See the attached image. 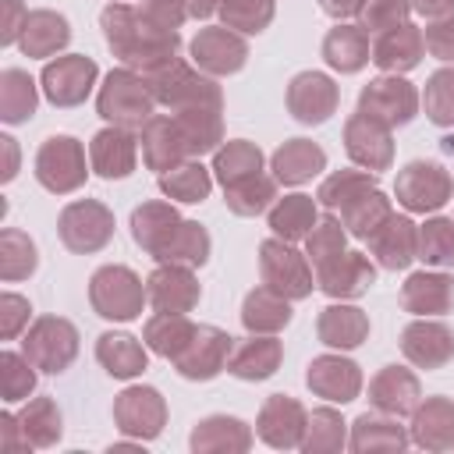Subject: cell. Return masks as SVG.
<instances>
[{"mask_svg": "<svg viewBox=\"0 0 454 454\" xmlns=\"http://www.w3.org/2000/svg\"><path fill=\"white\" fill-rule=\"evenodd\" d=\"M401 309L415 316H443L454 309V277L450 273H411L401 287Z\"/></svg>", "mask_w": 454, "mask_h": 454, "instance_id": "28", "label": "cell"}, {"mask_svg": "<svg viewBox=\"0 0 454 454\" xmlns=\"http://www.w3.org/2000/svg\"><path fill=\"white\" fill-rule=\"evenodd\" d=\"M372 280H376V270H372L369 255H362V252H348V248L316 270V284H319V291L330 294V298H340V301H344V298H358V294H365V291L372 287Z\"/></svg>", "mask_w": 454, "mask_h": 454, "instance_id": "20", "label": "cell"}, {"mask_svg": "<svg viewBox=\"0 0 454 454\" xmlns=\"http://www.w3.org/2000/svg\"><path fill=\"white\" fill-rule=\"evenodd\" d=\"M422 39L436 60H454V18H440V21L426 25Z\"/></svg>", "mask_w": 454, "mask_h": 454, "instance_id": "58", "label": "cell"}, {"mask_svg": "<svg viewBox=\"0 0 454 454\" xmlns=\"http://www.w3.org/2000/svg\"><path fill=\"white\" fill-rule=\"evenodd\" d=\"M340 103V89L323 71H298L287 85V110L298 124H323Z\"/></svg>", "mask_w": 454, "mask_h": 454, "instance_id": "16", "label": "cell"}, {"mask_svg": "<svg viewBox=\"0 0 454 454\" xmlns=\"http://www.w3.org/2000/svg\"><path fill=\"white\" fill-rule=\"evenodd\" d=\"M365 241H369V255L383 270H404L411 259H419V227L408 216L390 213Z\"/></svg>", "mask_w": 454, "mask_h": 454, "instance_id": "22", "label": "cell"}, {"mask_svg": "<svg viewBox=\"0 0 454 454\" xmlns=\"http://www.w3.org/2000/svg\"><path fill=\"white\" fill-rule=\"evenodd\" d=\"M114 422L121 433H128L135 440H153L163 433L167 401L160 397L156 387H128L114 401Z\"/></svg>", "mask_w": 454, "mask_h": 454, "instance_id": "14", "label": "cell"}, {"mask_svg": "<svg viewBox=\"0 0 454 454\" xmlns=\"http://www.w3.org/2000/svg\"><path fill=\"white\" fill-rule=\"evenodd\" d=\"M35 387V365L25 358V355H14V351H4L0 355V394L7 404L14 401H25Z\"/></svg>", "mask_w": 454, "mask_h": 454, "instance_id": "55", "label": "cell"}, {"mask_svg": "<svg viewBox=\"0 0 454 454\" xmlns=\"http://www.w3.org/2000/svg\"><path fill=\"white\" fill-rule=\"evenodd\" d=\"M422 53H426L422 32L411 21H404V25H394L387 32L372 35V57L369 60L387 74H404L422 60Z\"/></svg>", "mask_w": 454, "mask_h": 454, "instance_id": "26", "label": "cell"}, {"mask_svg": "<svg viewBox=\"0 0 454 454\" xmlns=\"http://www.w3.org/2000/svg\"><path fill=\"white\" fill-rule=\"evenodd\" d=\"M241 323L248 333H277L291 323V305L284 294H277L273 287L259 284L245 294V305H241Z\"/></svg>", "mask_w": 454, "mask_h": 454, "instance_id": "36", "label": "cell"}, {"mask_svg": "<svg viewBox=\"0 0 454 454\" xmlns=\"http://www.w3.org/2000/svg\"><path fill=\"white\" fill-rule=\"evenodd\" d=\"M21 355L43 372H64L78 355L74 323L64 316H39L21 337Z\"/></svg>", "mask_w": 454, "mask_h": 454, "instance_id": "5", "label": "cell"}, {"mask_svg": "<svg viewBox=\"0 0 454 454\" xmlns=\"http://www.w3.org/2000/svg\"><path fill=\"white\" fill-rule=\"evenodd\" d=\"M344 223L337 220V216H326V220H319L309 234H305V255H309V262H312V270H319L323 262H330L333 255H340L344 252Z\"/></svg>", "mask_w": 454, "mask_h": 454, "instance_id": "54", "label": "cell"}, {"mask_svg": "<svg viewBox=\"0 0 454 454\" xmlns=\"http://www.w3.org/2000/svg\"><path fill=\"white\" fill-rule=\"evenodd\" d=\"M344 447V419L333 408L309 411V426L301 436V450H340Z\"/></svg>", "mask_w": 454, "mask_h": 454, "instance_id": "53", "label": "cell"}, {"mask_svg": "<svg viewBox=\"0 0 454 454\" xmlns=\"http://www.w3.org/2000/svg\"><path fill=\"white\" fill-rule=\"evenodd\" d=\"M96 60L85 57V53H64L57 60H50L43 67V96L53 103V106H78L85 103V96L92 92L96 85Z\"/></svg>", "mask_w": 454, "mask_h": 454, "instance_id": "11", "label": "cell"}, {"mask_svg": "<svg viewBox=\"0 0 454 454\" xmlns=\"http://www.w3.org/2000/svg\"><path fill=\"white\" fill-rule=\"evenodd\" d=\"M419 103L422 96L415 92L411 82H404L401 74H383V78H372L362 92H358V110L383 121L387 128H401L408 124L415 114H419Z\"/></svg>", "mask_w": 454, "mask_h": 454, "instance_id": "10", "label": "cell"}, {"mask_svg": "<svg viewBox=\"0 0 454 454\" xmlns=\"http://www.w3.org/2000/svg\"><path fill=\"white\" fill-rule=\"evenodd\" d=\"M35 82L21 67H4L0 71V117L7 124H21L35 114Z\"/></svg>", "mask_w": 454, "mask_h": 454, "instance_id": "41", "label": "cell"}, {"mask_svg": "<svg viewBox=\"0 0 454 454\" xmlns=\"http://www.w3.org/2000/svg\"><path fill=\"white\" fill-rule=\"evenodd\" d=\"M319 7L330 14V18H355V14H362V7H365V0H319Z\"/></svg>", "mask_w": 454, "mask_h": 454, "instance_id": "62", "label": "cell"}, {"mask_svg": "<svg viewBox=\"0 0 454 454\" xmlns=\"http://www.w3.org/2000/svg\"><path fill=\"white\" fill-rule=\"evenodd\" d=\"M305 426H309V411L287 397V394H270L266 404L259 408V436L270 443V447H301V436H305Z\"/></svg>", "mask_w": 454, "mask_h": 454, "instance_id": "19", "label": "cell"}, {"mask_svg": "<svg viewBox=\"0 0 454 454\" xmlns=\"http://www.w3.org/2000/svg\"><path fill=\"white\" fill-rule=\"evenodd\" d=\"M394 128H387L383 121L355 110L348 121H344V149L348 156L365 167V170H387L394 163V138H390Z\"/></svg>", "mask_w": 454, "mask_h": 454, "instance_id": "15", "label": "cell"}, {"mask_svg": "<svg viewBox=\"0 0 454 454\" xmlns=\"http://www.w3.org/2000/svg\"><path fill=\"white\" fill-rule=\"evenodd\" d=\"M401 351L419 369H443L454 358V330L440 319H411L401 330Z\"/></svg>", "mask_w": 454, "mask_h": 454, "instance_id": "18", "label": "cell"}, {"mask_svg": "<svg viewBox=\"0 0 454 454\" xmlns=\"http://www.w3.org/2000/svg\"><path fill=\"white\" fill-rule=\"evenodd\" d=\"M25 18H28V11H25L21 0H4V14H0V43L4 46H11V43L21 39Z\"/></svg>", "mask_w": 454, "mask_h": 454, "instance_id": "59", "label": "cell"}, {"mask_svg": "<svg viewBox=\"0 0 454 454\" xmlns=\"http://www.w3.org/2000/svg\"><path fill=\"white\" fill-rule=\"evenodd\" d=\"M209 188H213V177L199 160H184L174 170L160 174V192L177 202H202L209 195Z\"/></svg>", "mask_w": 454, "mask_h": 454, "instance_id": "47", "label": "cell"}, {"mask_svg": "<svg viewBox=\"0 0 454 454\" xmlns=\"http://www.w3.org/2000/svg\"><path fill=\"white\" fill-rule=\"evenodd\" d=\"M411 440L426 450L454 447V401L450 397H426L411 411Z\"/></svg>", "mask_w": 454, "mask_h": 454, "instance_id": "29", "label": "cell"}, {"mask_svg": "<svg viewBox=\"0 0 454 454\" xmlns=\"http://www.w3.org/2000/svg\"><path fill=\"white\" fill-rule=\"evenodd\" d=\"M145 82H149L156 103H163V106H170V110H192V106H216V110H223L220 85H216L209 74L188 67V64L177 60V57H174L170 64L156 67L153 74H145Z\"/></svg>", "mask_w": 454, "mask_h": 454, "instance_id": "4", "label": "cell"}, {"mask_svg": "<svg viewBox=\"0 0 454 454\" xmlns=\"http://www.w3.org/2000/svg\"><path fill=\"white\" fill-rule=\"evenodd\" d=\"M305 383L316 397L323 401H333V404H348L358 397L362 390V372L351 358H340V355H319L309 362V372H305Z\"/></svg>", "mask_w": 454, "mask_h": 454, "instance_id": "21", "label": "cell"}, {"mask_svg": "<svg viewBox=\"0 0 454 454\" xmlns=\"http://www.w3.org/2000/svg\"><path fill=\"white\" fill-rule=\"evenodd\" d=\"M426 117L440 128H454V67H440L429 74L422 92Z\"/></svg>", "mask_w": 454, "mask_h": 454, "instance_id": "51", "label": "cell"}, {"mask_svg": "<svg viewBox=\"0 0 454 454\" xmlns=\"http://www.w3.org/2000/svg\"><path fill=\"white\" fill-rule=\"evenodd\" d=\"M96 106H99V117L117 124V128H128V131H142L145 121L153 117V106H156V96L145 82L142 71L135 67H117L106 74V82L99 85V96H96Z\"/></svg>", "mask_w": 454, "mask_h": 454, "instance_id": "2", "label": "cell"}, {"mask_svg": "<svg viewBox=\"0 0 454 454\" xmlns=\"http://www.w3.org/2000/svg\"><path fill=\"white\" fill-rule=\"evenodd\" d=\"M192 60H195V67L202 74L223 78V74H234V71L245 67L248 43L227 25H209L192 39Z\"/></svg>", "mask_w": 454, "mask_h": 454, "instance_id": "12", "label": "cell"}, {"mask_svg": "<svg viewBox=\"0 0 454 454\" xmlns=\"http://www.w3.org/2000/svg\"><path fill=\"white\" fill-rule=\"evenodd\" d=\"M369 57H372V43L362 25H337L323 39V60L340 74L362 71L369 64Z\"/></svg>", "mask_w": 454, "mask_h": 454, "instance_id": "31", "label": "cell"}, {"mask_svg": "<svg viewBox=\"0 0 454 454\" xmlns=\"http://www.w3.org/2000/svg\"><path fill=\"white\" fill-rule=\"evenodd\" d=\"M231 348H234V337H227L220 326L199 323L192 340L184 344V351L174 358V369L184 380H213V376H220L227 369Z\"/></svg>", "mask_w": 454, "mask_h": 454, "instance_id": "13", "label": "cell"}, {"mask_svg": "<svg viewBox=\"0 0 454 454\" xmlns=\"http://www.w3.org/2000/svg\"><path fill=\"white\" fill-rule=\"evenodd\" d=\"M35 266H39L35 241L25 231H18V227H4L0 231V277L7 284H14V280L32 277Z\"/></svg>", "mask_w": 454, "mask_h": 454, "instance_id": "44", "label": "cell"}, {"mask_svg": "<svg viewBox=\"0 0 454 454\" xmlns=\"http://www.w3.org/2000/svg\"><path fill=\"white\" fill-rule=\"evenodd\" d=\"M188 18L181 0H142V4H106L99 11L103 39L124 67L153 74L177 57V28Z\"/></svg>", "mask_w": 454, "mask_h": 454, "instance_id": "1", "label": "cell"}, {"mask_svg": "<svg viewBox=\"0 0 454 454\" xmlns=\"http://www.w3.org/2000/svg\"><path fill=\"white\" fill-rule=\"evenodd\" d=\"M419 259L429 266H454V216H433L419 227Z\"/></svg>", "mask_w": 454, "mask_h": 454, "instance_id": "50", "label": "cell"}, {"mask_svg": "<svg viewBox=\"0 0 454 454\" xmlns=\"http://www.w3.org/2000/svg\"><path fill=\"white\" fill-rule=\"evenodd\" d=\"M174 121L184 135L188 156H202L209 149H216V142L223 138V121L216 106H192V110H174Z\"/></svg>", "mask_w": 454, "mask_h": 454, "instance_id": "39", "label": "cell"}, {"mask_svg": "<svg viewBox=\"0 0 454 454\" xmlns=\"http://www.w3.org/2000/svg\"><path fill=\"white\" fill-rule=\"evenodd\" d=\"M71 39V25L64 14L57 11H28L25 28H21V50L25 57H53L57 50H64Z\"/></svg>", "mask_w": 454, "mask_h": 454, "instance_id": "34", "label": "cell"}, {"mask_svg": "<svg viewBox=\"0 0 454 454\" xmlns=\"http://www.w3.org/2000/svg\"><path fill=\"white\" fill-rule=\"evenodd\" d=\"M316 333L326 348H358L365 337H369V316L355 305H330L319 312V323H316Z\"/></svg>", "mask_w": 454, "mask_h": 454, "instance_id": "33", "label": "cell"}, {"mask_svg": "<svg viewBox=\"0 0 454 454\" xmlns=\"http://www.w3.org/2000/svg\"><path fill=\"white\" fill-rule=\"evenodd\" d=\"M284 358V344L273 337V333H248L241 340H234L231 348V358H227V372H234L238 380H266L277 372Z\"/></svg>", "mask_w": 454, "mask_h": 454, "instance_id": "27", "label": "cell"}, {"mask_svg": "<svg viewBox=\"0 0 454 454\" xmlns=\"http://www.w3.org/2000/svg\"><path fill=\"white\" fill-rule=\"evenodd\" d=\"M216 11L238 32H262L273 21V0H216Z\"/></svg>", "mask_w": 454, "mask_h": 454, "instance_id": "52", "label": "cell"}, {"mask_svg": "<svg viewBox=\"0 0 454 454\" xmlns=\"http://www.w3.org/2000/svg\"><path fill=\"white\" fill-rule=\"evenodd\" d=\"M213 170H216V177H220L223 188H227V184H238V181H245V177H252V174L262 170V153H259L255 142L234 138V142H227L223 149H216Z\"/></svg>", "mask_w": 454, "mask_h": 454, "instance_id": "46", "label": "cell"}, {"mask_svg": "<svg viewBox=\"0 0 454 454\" xmlns=\"http://www.w3.org/2000/svg\"><path fill=\"white\" fill-rule=\"evenodd\" d=\"M195 333V323L184 316V312H156L153 319H145V330H142V340L149 351H156L160 358H177L184 351V344L192 340Z\"/></svg>", "mask_w": 454, "mask_h": 454, "instance_id": "37", "label": "cell"}, {"mask_svg": "<svg viewBox=\"0 0 454 454\" xmlns=\"http://www.w3.org/2000/svg\"><path fill=\"white\" fill-rule=\"evenodd\" d=\"M394 192H397V202L404 209H411V213H433V209H440V206L450 202L454 177L440 163H433V160H411L408 167L397 170Z\"/></svg>", "mask_w": 454, "mask_h": 454, "instance_id": "9", "label": "cell"}, {"mask_svg": "<svg viewBox=\"0 0 454 454\" xmlns=\"http://www.w3.org/2000/svg\"><path fill=\"white\" fill-rule=\"evenodd\" d=\"M277 177L273 174H252V177H245V181H238V184H227L223 188V202H227V209L231 213H238V216H259L262 209H270V202L277 199Z\"/></svg>", "mask_w": 454, "mask_h": 454, "instance_id": "43", "label": "cell"}, {"mask_svg": "<svg viewBox=\"0 0 454 454\" xmlns=\"http://www.w3.org/2000/svg\"><path fill=\"white\" fill-rule=\"evenodd\" d=\"M57 234H60L64 248H71L78 255H92V252L110 245V238H114V213L103 202H96V199H74V202H67L60 209Z\"/></svg>", "mask_w": 454, "mask_h": 454, "instance_id": "6", "label": "cell"}, {"mask_svg": "<svg viewBox=\"0 0 454 454\" xmlns=\"http://www.w3.org/2000/svg\"><path fill=\"white\" fill-rule=\"evenodd\" d=\"M376 188V177L369 174V170H337V174H330L323 184H319V202L330 209V213H337V216H344L351 206H358L369 192Z\"/></svg>", "mask_w": 454, "mask_h": 454, "instance_id": "40", "label": "cell"}, {"mask_svg": "<svg viewBox=\"0 0 454 454\" xmlns=\"http://www.w3.org/2000/svg\"><path fill=\"white\" fill-rule=\"evenodd\" d=\"M145 291H149V305L156 312H192L202 298V287L192 273V266H181V262H160L149 280H145Z\"/></svg>", "mask_w": 454, "mask_h": 454, "instance_id": "17", "label": "cell"}, {"mask_svg": "<svg viewBox=\"0 0 454 454\" xmlns=\"http://www.w3.org/2000/svg\"><path fill=\"white\" fill-rule=\"evenodd\" d=\"M259 273H262V284L273 287L277 294H284L287 301L312 294L309 255L294 252V245L284 241V238H277V234L259 245Z\"/></svg>", "mask_w": 454, "mask_h": 454, "instance_id": "8", "label": "cell"}, {"mask_svg": "<svg viewBox=\"0 0 454 454\" xmlns=\"http://www.w3.org/2000/svg\"><path fill=\"white\" fill-rule=\"evenodd\" d=\"M181 227V216L170 202H142L131 213V238L138 248H145L153 259L167 248V241L174 238V231Z\"/></svg>", "mask_w": 454, "mask_h": 454, "instance_id": "30", "label": "cell"}, {"mask_svg": "<svg viewBox=\"0 0 454 454\" xmlns=\"http://www.w3.org/2000/svg\"><path fill=\"white\" fill-rule=\"evenodd\" d=\"M28 447H32V443H28L25 433H21L18 415L4 411V415H0V454H25Z\"/></svg>", "mask_w": 454, "mask_h": 454, "instance_id": "60", "label": "cell"}, {"mask_svg": "<svg viewBox=\"0 0 454 454\" xmlns=\"http://www.w3.org/2000/svg\"><path fill=\"white\" fill-rule=\"evenodd\" d=\"M252 433L234 415H206L192 429V450H248Z\"/></svg>", "mask_w": 454, "mask_h": 454, "instance_id": "38", "label": "cell"}, {"mask_svg": "<svg viewBox=\"0 0 454 454\" xmlns=\"http://www.w3.org/2000/svg\"><path fill=\"white\" fill-rule=\"evenodd\" d=\"M89 301H92L96 316L114 319V323H131V319L142 316V305L149 301V291L142 287L135 270H128L121 262H110V266H99L89 277Z\"/></svg>", "mask_w": 454, "mask_h": 454, "instance_id": "3", "label": "cell"}, {"mask_svg": "<svg viewBox=\"0 0 454 454\" xmlns=\"http://www.w3.org/2000/svg\"><path fill=\"white\" fill-rule=\"evenodd\" d=\"M96 358H99V365L110 372V376H117V380H131V376H138L142 369H145V362H149V355H145V340H138V337H131V333H99V340H96Z\"/></svg>", "mask_w": 454, "mask_h": 454, "instance_id": "35", "label": "cell"}, {"mask_svg": "<svg viewBox=\"0 0 454 454\" xmlns=\"http://www.w3.org/2000/svg\"><path fill=\"white\" fill-rule=\"evenodd\" d=\"M411 11L426 14L429 21H440V18H454V0H411Z\"/></svg>", "mask_w": 454, "mask_h": 454, "instance_id": "61", "label": "cell"}, {"mask_svg": "<svg viewBox=\"0 0 454 454\" xmlns=\"http://www.w3.org/2000/svg\"><path fill=\"white\" fill-rule=\"evenodd\" d=\"M89 177L85 167V149L78 138L71 135H50L39 153H35V181L53 192V195H67L74 188H82Z\"/></svg>", "mask_w": 454, "mask_h": 454, "instance_id": "7", "label": "cell"}, {"mask_svg": "<svg viewBox=\"0 0 454 454\" xmlns=\"http://www.w3.org/2000/svg\"><path fill=\"white\" fill-rule=\"evenodd\" d=\"M138 142H142V160H145L149 170L167 174V170H174L177 163L192 160V156H188V145H184V135H181V128H177V121H174V114H170V117H167V114H153V117L145 121Z\"/></svg>", "mask_w": 454, "mask_h": 454, "instance_id": "24", "label": "cell"}, {"mask_svg": "<svg viewBox=\"0 0 454 454\" xmlns=\"http://www.w3.org/2000/svg\"><path fill=\"white\" fill-rule=\"evenodd\" d=\"M270 167H273V177L280 184H305V181H312L326 167V153L316 142H309V138H287L273 153Z\"/></svg>", "mask_w": 454, "mask_h": 454, "instance_id": "32", "label": "cell"}, {"mask_svg": "<svg viewBox=\"0 0 454 454\" xmlns=\"http://www.w3.org/2000/svg\"><path fill=\"white\" fill-rule=\"evenodd\" d=\"M408 447V433L397 426V415H358L351 429V450H401Z\"/></svg>", "mask_w": 454, "mask_h": 454, "instance_id": "42", "label": "cell"}, {"mask_svg": "<svg viewBox=\"0 0 454 454\" xmlns=\"http://www.w3.org/2000/svg\"><path fill=\"white\" fill-rule=\"evenodd\" d=\"M408 14H411V0H365L358 18H362V28L369 35H380L394 25H404Z\"/></svg>", "mask_w": 454, "mask_h": 454, "instance_id": "56", "label": "cell"}, {"mask_svg": "<svg viewBox=\"0 0 454 454\" xmlns=\"http://www.w3.org/2000/svg\"><path fill=\"white\" fill-rule=\"evenodd\" d=\"M0 145H4V153H7V163H4V181H11V177L18 174V145H14V138H11V135H4V138H0Z\"/></svg>", "mask_w": 454, "mask_h": 454, "instance_id": "63", "label": "cell"}, {"mask_svg": "<svg viewBox=\"0 0 454 454\" xmlns=\"http://www.w3.org/2000/svg\"><path fill=\"white\" fill-rule=\"evenodd\" d=\"M369 401L383 415H411L419 408V401H422L419 376L411 369H404V365H383L369 380Z\"/></svg>", "mask_w": 454, "mask_h": 454, "instance_id": "25", "label": "cell"}, {"mask_svg": "<svg viewBox=\"0 0 454 454\" xmlns=\"http://www.w3.org/2000/svg\"><path fill=\"white\" fill-rule=\"evenodd\" d=\"M135 160H138V142L128 128L110 124V128L96 131L89 142V167L106 181L128 177L135 170Z\"/></svg>", "mask_w": 454, "mask_h": 454, "instance_id": "23", "label": "cell"}, {"mask_svg": "<svg viewBox=\"0 0 454 454\" xmlns=\"http://www.w3.org/2000/svg\"><path fill=\"white\" fill-rule=\"evenodd\" d=\"M270 227L284 241H298L316 227V202L312 195H284L270 209Z\"/></svg>", "mask_w": 454, "mask_h": 454, "instance_id": "45", "label": "cell"}, {"mask_svg": "<svg viewBox=\"0 0 454 454\" xmlns=\"http://www.w3.org/2000/svg\"><path fill=\"white\" fill-rule=\"evenodd\" d=\"M28 316H32L28 298H21L14 291L0 294V337L4 340H14L21 330H28Z\"/></svg>", "mask_w": 454, "mask_h": 454, "instance_id": "57", "label": "cell"}, {"mask_svg": "<svg viewBox=\"0 0 454 454\" xmlns=\"http://www.w3.org/2000/svg\"><path fill=\"white\" fill-rule=\"evenodd\" d=\"M181 4H184L188 18H209L216 11V0H181Z\"/></svg>", "mask_w": 454, "mask_h": 454, "instance_id": "64", "label": "cell"}, {"mask_svg": "<svg viewBox=\"0 0 454 454\" xmlns=\"http://www.w3.org/2000/svg\"><path fill=\"white\" fill-rule=\"evenodd\" d=\"M18 422H21V433L28 436L32 447H53L60 440V408L50 397H32L21 408Z\"/></svg>", "mask_w": 454, "mask_h": 454, "instance_id": "49", "label": "cell"}, {"mask_svg": "<svg viewBox=\"0 0 454 454\" xmlns=\"http://www.w3.org/2000/svg\"><path fill=\"white\" fill-rule=\"evenodd\" d=\"M209 259V234L195 220H181L167 248L156 255V262H181V266H202Z\"/></svg>", "mask_w": 454, "mask_h": 454, "instance_id": "48", "label": "cell"}]
</instances>
